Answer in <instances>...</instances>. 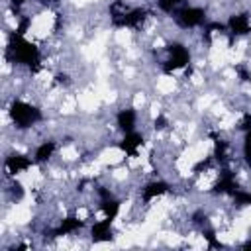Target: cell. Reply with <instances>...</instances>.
Here are the masks:
<instances>
[{
	"label": "cell",
	"mask_w": 251,
	"mask_h": 251,
	"mask_svg": "<svg viewBox=\"0 0 251 251\" xmlns=\"http://www.w3.org/2000/svg\"><path fill=\"white\" fill-rule=\"evenodd\" d=\"M112 218H104L102 222H96L92 226V239L98 243V241H108L112 239Z\"/></svg>",
	"instance_id": "30bf717a"
},
{
	"label": "cell",
	"mask_w": 251,
	"mask_h": 251,
	"mask_svg": "<svg viewBox=\"0 0 251 251\" xmlns=\"http://www.w3.org/2000/svg\"><path fill=\"white\" fill-rule=\"evenodd\" d=\"M167 190H169V184H167V182L155 180V182H149V184L143 188L141 196H143V200H145V202H149V200H153L155 196H161V194H165Z\"/></svg>",
	"instance_id": "4fadbf2b"
},
{
	"label": "cell",
	"mask_w": 251,
	"mask_h": 251,
	"mask_svg": "<svg viewBox=\"0 0 251 251\" xmlns=\"http://www.w3.org/2000/svg\"><path fill=\"white\" fill-rule=\"evenodd\" d=\"M175 20L180 27L188 29V27H196V25H202L206 22V12L202 8H196V6H184L180 10H176L175 14Z\"/></svg>",
	"instance_id": "5b68a950"
},
{
	"label": "cell",
	"mask_w": 251,
	"mask_h": 251,
	"mask_svg": "<svg viewBox=\"0 0 251 251\" xmlns=\"http://www.w3.org/2000/svg\"><path fill=\"white\" fill-rule=\"evenodd\" d=\"M243 247H245V249H249V247H251V239H249V241H247V243H245Z\"/></svg>",
	"instance_id": "603a6c76"
},
{
	"label": "cell",
	"mask_w": 251,
	"mask_h": 251,
	"mask_svg": "<svg viewBox=\"0 0 251 251\" xmlns=\"http://www.w3.org/2000/svg\"><path fill=\"white\" fill-rule=\"evenodd\" d=\"M82 226H84V222H82V220H78V218L71 216V218H67V220H63V222H61V226L53 231V235H67V233H73V231L80 229Z\"/></svg>",
	"instance_id": "5bb4252c"
},
{
	"label": "cell",
	"mask_w": 251,
	"mask_h": 251,
	"mask_svg": "<svg viewBox=\"0 0 251 251\" xmlns=\"http://www.w3.org/2000/svg\"><path fill=\"white\" fill-rule=\"evenodd\" d=\"M239 127H241V129H245V131H249V129H251V114H245V116H243V120H241Z\"/></svg>",
	"instance_id": "d6986e66"
},
{
	"label": "cell",
	"mask_w": 251,
	"mask_h": 251,
	"mask_svg": "<svg viewBox=\"0 0 251 251\" xmlns=\"http://www.w3.org/2000/svg\"><path fill=\"white\" fill-rule=\"evenodd\" d=\"M243 157L247 165H251V129L245 133V139H243Z\"/></svg>",
	"instance_id": "ac0fdd59"
},
{
	"label": "cell",
	"mask_w": 251,
	"mask_h": 251,
	"mask_svg": "<svg viewBox=\"0 0 251 251\" xmlns=\"http://www.w3.org/2000/svg\"><path fill=\"white\" fill-rule=\"evenodd\" d=\"M167 53H169V59L165 61V73H173L190 63V53L182 43H171L167 47Z\"/></svg>",
	"instance_id": "277c9868"
},
{
	"label": "cell",
	"mask_w": 251,
	"mask_h": 251,
	"mask_svg": "<svg viewBox=\"0 0 251 251\" xmlns=\"http://www.w3.org/2000/svg\"><path fill=\"white\" fill-rule=\"evenodd\" d=\"M8 53H10V57H12L16 63L25 65V67H29L31 71L39 69V63H41L39 49H37L33 43H29L24 35H20V33H12V35H10Z\"/></svg>",
	"instance_id": "6da1fadb"
},
{
	"label": "cell",
	"mask_w": 251,
	"mask_h": 251,
	"mask_svg": "<svg viewBox=\"0 0 251 251\" xmlns=\"http://www.w3.org/2000/svg\"><path fill=\"white\" fill-rule=\"evenodd\" d=\"M24 2H25V0H10V6H12L14 12H18V10L24 6Z\"/></svg>",
	"instance_id": "44dd1931"
},
{
	"label": "cell",
	"mask_w": 251,
	"mask_h": 251,
	"mask_svg": "<svg viewBox=\"0 0 251 251\" xmlns=\"http://www.w3.org/2000/svg\"><path fill=\"white\" fill-rule=\"evenodd\" d=\"M96 192H98L100 208L104 210V216L114 220V218L118 216V212H120V202H118V200L114 198V194H112L108 188H104V186H98Z\"/></svg>",
	"instance_id": "8992f818"
},
{
	"label": "cell",
	"mask_w": 251,
	"mask_h": 251,
	"mask_svg": "<svg viewBox=\"0 0 251 251\" xmlns=\"http://www.w3.org/2000/svg\"><path fill=\"white\" fill-rule=\"evenodd\" d=\"M147 12L143 8H131L127 10L122 0H116L112 6H110V18H112V24L116 27H137L139 24H143Z\"/></svg>",
	"instance_id": "7a4b0ae2"
},
{
	"label": "cell",
	"mask_w": 251,
	"mask_h": 251,
	"mask_svg": "<svg viewBox=\"0 0 251 251\" xmlns=\"http://www.w3.org/2000/svg\"><path fill=\"white\" fill-rule=\"evenodd\" d=\"M31 167V159L25 157V155H20V153H12L8 159H6V171L10 175H16V173H22L25 169Z\"/></svg>",
	"instance_id": "ba28073f"
},
{
	"label": "cell",
	"mask_w": 251,
	"mask_h": 251,
	"mask_svg": "<svg viewBox=\"0 0 251 251\" xmlns=\"http://www.w3.org/2000/svg\"><path fill=\"white\" fill-rule=\"evenodd\" d=\"M143 145V135L141 133H137V131H127L126 133V137L122 139V143H120V149L126 153V155H137V149Z\"/></svg>",
	"instance_id": "52a82bcc"
},
{
	"label": "cell",
	"mask_w": 251,
	"mask_h": 251,
	"mask_svg": "<svg viewBox=\"0 0 251 251\" xmlns=\"http://www.w3.org/2000/svg\"><path fill=\"white\" fill-rule=\"evenodd\" d=\"M231 198L235 200L237 206H249L251 204V192H245L241 188H235L233 194H231Z\"/></svg>",
	"instance_id": "2e32d148"
},
{
	"label": "cell",
	"mask_w": 251,
	"mask_h": 251,
	"mask_svg": "<svg viewBox=\"0 0 251 251\" xmlns=\"http://www.w3.org/2000/svg\"><path fill=\"white\" fill-rule=\"evenodd\" d=\"M182 2H186V0H159V10L171 14V12L176 10V6H180Z\"/></svg>",
	"instance_id": "e0dca14e"
},
{
	"label": "cell",
	"mask_w": 251,
	"mask_h": 251,
	"mask_svg": "<svg viewBox=\"0 0 251 251\" xmlns=\"http://www.w3.org/2000/svg\"><path fill=\"white\" fill-rule=\"evenodd\" d=\"M10 118L12 122L16 124V127L20 129H27L31 126H35L39 120H41V112L27 104V102H22V100H14L12 106H10Z\"/></svg>",
	"instance_id": "3957f363"
},
{
	"label": "cell",
	"mask_w": 251,
	"mask_h": 251,
	"mask_svg": "<svg viewBox=\"0 0 251 251\" xmlns=\"http://www.w3.org/2000/svg\"><path fill=\"white\" fill-rule=\"evenodd\" d=\"M53 151H55V143H53V141H45V143H41V145L35 149L33 161H35V163H45V161L53 155Z\"/></svg>",
	"instance_id": "9a60e30c"
},
{
	"label": "cell",
	"mask_w": 251,
	"mask_h": 251,
	"mask_svg": "<svg viewBox=\"0 0 251 251\" xmlns=\"http://www.w3.org/2000/svg\"><path fill=\"white\" fill-rule=\"evenodd\" d=\"M227 27H229V31H231L233 35H245V33L251 31V22H249L247 16L237 14V16H231V18H229Z\"/></svg>",
	"instance_id": "8fae6325"
},
{
	"label": "cell",
	"mask_w": 251,
	"mask_h": 251,
	"mask_svg": "<svg viewBox=\"0 0 251 251\" xmlns=\"http://www.w3.org/2000/svg\"><path fill=\"white\" fill-rule=\"evenodd\" d=\"M235 71L239 73V76H241V80H249V73H247V71H245L243 67H237Z\"/></svg>",
	"instance_id": "7402d4cb"
},
{
	"label": "cell",
	"mask_w": 251,
	"mask_h": 251,
	"mask_svg": "<svg viewBox=\"0 0 251 251\" xmlns=\"http://www.w3.org/2000/svg\"><path fill=\"white\" fill-rule=\"evenodd\" d=\"M235 188H239V186L235 184V178H233V175L229 171H224L222 176H220V180L214 184V192L216 194H229L231 196Z\"/></svg>",
	"instance_id": "7c38bea8"
},
{
	"label": "cell",
	"mask_w": 251,
	"mask_h": 251,
	"mask_svg": "<svg viewBox=\"0 0 251 251\" xmlns=\"http://www.w3.org/2000/svg\"><path fill=\"white\" fill-rule=\"evenodd\" d=\"M43 2H57V0H43Z\"/></svg>",
	"instance_id": "cb8c5ba5"
},
{
	"label": "cell",
	"mask_w": 251,
	"mask_h": 251,
	"mask_svg": "<svg viewBox=\"0 0 251 251\" xmlns=\"http://www.w3.org/2000/svg\"><path fill=\"white\" fill-rule=\"evenodd\" d=\"M135 120H137V116H135V110H133V108H124V110H120L118 116H116L118 127H120L124 133L133 131V127H135Z\"/></svg>",
	"instance_id": "9c48e42d"
},
{
	"label": "cell",
	"mask_w": 251,
	"mask_h": 251,
	"mask_svg": "<svg viewBox=\"0 0 251 251\" xmlns=\"http://www.w3.org/2000/svg\"><path fill=\"white\" fill-rule=\"evenodd\" d=\"M165 126H167V120H165L163 116H159V118L155 120V129H163Z\"/></svg>",
	"instance_id": "ffe728a7"
}]
</instances>
